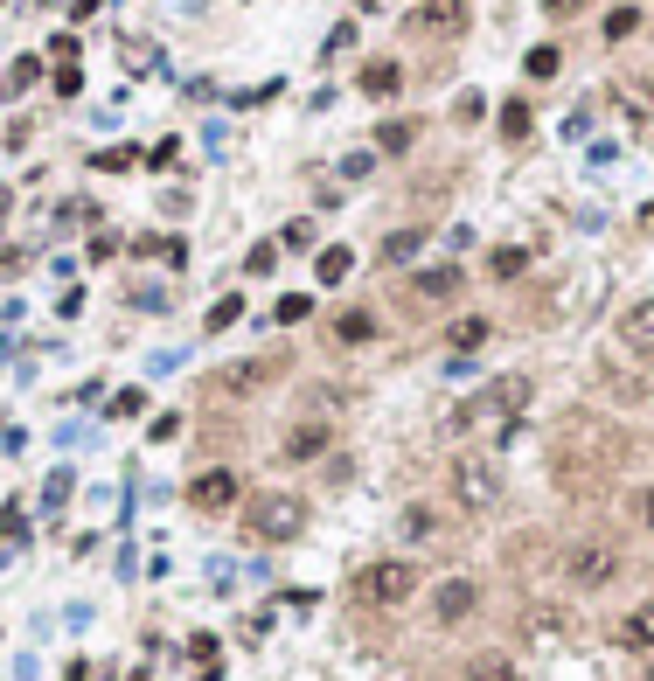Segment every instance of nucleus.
<instances>
[{"label":"nucleus","mask_w":654,"mask_h":681,"mask_svg":"<svg viewBox=\"0 0 654 681\" xmlns=\"http://www.w3.org/2000/svg\"><path fill=\"white\" fill-rule=\"evenodd\" d=\"M369 334H376L369 313H348V320H341V341H369Z\"/></svg>","instance_id":"31"},{"label":"nucleus","mask_w":654,"mask_h":681,"mask_svg":"<svg viewBox=\"0 0 654 681\" xmlns=\"http://www.w3.org/2000/svg\"><path fill=\"white\" fill-rule=\"evenodd\" d=\"M501 133H508V139L529 133V105H501Z\"/></svg>","instance_id":"30"},{"label":"nucleus","mask_w":654,"mask_h":681,"mask_svg":"<svg viewBox=\"0 0 654 681\" xmlns=\"http://www.w3.org/2000/svg\"><path fill=\"white\" fill-rule=\"evenodd\" d=\"M620 341H627L641 362H654V299H634V306L620 313Z\"/></svg>","instance_id":"10"},{"label":"nucleus","mask_w":654,"mask_h":681,"mask_svg":"<svg viewBox=\"0 0 654 681\" xmlns=\"http://www.w3.org/2000/svg\"><path fill=\"white\" fill-rule=\"evenodd\" d=\"M613 640H620L627 654H654V598H648V605H634V612L613 626Z\"/></svg>","instance_id":"12"},{"label":"nucleus","mask_w":654,"mask_h":681,"mask_svg":"<svg viewBox=\"0 0 654 681\" xmlns=\"http://www.w3.org/2000/svg\"><path fill=\"white\" fill-rule=\"evenodd\" d=\"M529 397H536V383H529V376H501V383H488L474 404L453 410V417H446V431H474V424H488V417H515Z\"/></svg>","instance_id":"5"},{"label":"nucleus","mask_w":654,"mask_h":681,"mask_svg":"<svg viewBox=\"0 0 654 681\" xmlns=\"http://www.w3.org/2000/svg\"><path fill=\"white\" fill-rule=\"evenodd\" d=\"M355 91L383 105V98H397V91H404V70H397L390 56H376V63H362V77H355Z\"/></svg>","instance_id":"11"},{"label":"nucleus","mask_w":654,"mask_h":681,"mask_svg":"<svg viewBox=\"0 0 654 681\" xmlns=\"http://www.w3.org/2000/svg\"><path fill=\"white\" fill-rule=\"evenodd\" d=\"M307 313H314V299H307V292H286V299H279V320H286V327H293V320H307Z\"/></svg>","instance_id":"29"},{"label":"nucleus","mask_w":654,"mask_h":681,"mask_svg":"<svg viewBox=\"0 0 654 681\" xmlns=\"http://www.w3.org/2000/svg\"><path fill=\"white\" fill-rule=\"evenodd\" d=\"M314 272H321V285H341V278H348V251H321Z\"/></svg>","instance_id":"27"},{"label":"nucleus","mask_w":654,"mask_h":681,"mask_svg":"<svg viewBox=\"0 0 654 681\" xmlns=\"http://www.w3.org/2000/svg\"><path fill=\"white\" fill-rule=\"evenodd\" d=\"M237 313H244V299H216V306H209V334H216V327H237Z\"/></svg>","instance_id":"28"},{"label":"nucleus","mask_w":654,"mask_h":681,"mask_svg":"<svg viewBox=\"0 0 654 681\" xmlns=\"http://www.w3.org/2000/svg\"><path fill=\"white\" fill-rule=\"evenodd\" d=\"M300 529H307V501L300 494H258L244 508V536L251 543H293Z\"/></svg>","instance_id":"2"},{"label":"nucleus","mask_w":654,"mask_h":681,"mask_svg":"<svg viewBox=\"0 0 654 681\" xmlns=\"http://www.w3.org/2000/svg\"><path fill=\"white\" fill-rule=\"evenodd\" d=\"M522 265H529V251H522V244H501V251H488V272H494V278H515Z\"/></svg>","instance_id":"23"},{"label":"nucleus","mask_w":654,"mask_h":681,"mask_svg":"<svg viewBox=\"0 0 654 681\" xmlns=\"http://www.w3.org/2000/svg\"><path fill=\"white\" fill-rule=\"evenodd\" d=\"M321 452H327V424L321 417H307V424L286 431V459H321Z\"/></svg>","instance_id":"14"},{"label":"nucleus","mask_w":654,"mask_h":681,"mask_svg":"<svg viewBox=\"0 0 654 681\" xmlns=\"http://www.w3.org/2000/svg\"><path fill=\"white\" fill-rule=\"evenodd\" d=\"M474 612H481V584L474 577H439L432 584V619L439 626H467Z\"/></svg>","instance_id":"7"},{"label":"nucleus","mask_w":654,"mask_h":681,"mask_svg":"<svg viewBox=\"0 0 654 681\" xmlns=\"http://www.w3.org/2000/svg\"><path fill=\"white\" fill-rule=\"evenodd\" d=\"M488 313H467V320H453V327H446V348H453V355H467V348H481V341H488Z\"/></svg>","instance_id":"15"},{"label":"nucleus","mask_w":654,"mask_h":681,"mask_svg":"<svg viewBox=\"0 0 654 681\" xmlns=\"http://www.w3.org/2000/svg\"><path fill=\"white\" fill-rule=\"evenodd\" d=\"M634 515H641V529L654 536V487H641V494H634Z\"/></svg>","instance_id":"34"},{"label":"nucleus","mask_w":654,"mask_h":681,"mask_svg":"<svg viewBox=\"0 0 654 681\" xmlns=\"http://www.w3.org/2000/svg\"><path fill=\"white\" fill-rule=\"evenodd\" d=\"M237 473L230 466H202L195 480H188V508H202V515H223V508H237Z\"/></svg>","instance_id":"8"},{"label":"nucleus","mask_w":654,"mask_h":681,"mask_svg":"<svg viewBox=\"0 0 654 681\" xmlns=\"http://www.w3.org/2000/svg\"><path fill=\"white\" fill-rule=\"evenodd\" d=\"M56 91H63V98H77V91H84V77H77V63H63V70H56Z\"/></svg>","instance_id":"33"},{"label":"nucleus","mask_w":654,"mask_h":681,"mask_svg":"<svg viewBox=\"0 0 654 681\" xmlns=\"http://www.w3.org/2000/svg\"><path fill=\"white\" fill-rule=\"evenodd\" d=\"M641 681H654V654H648V668H641Z\"/></svg>","instance_id":"36"},{"label":"nucleus","mask_w":654,"mask_h":681,"mask_svg":"<svg viewBox=\"0 0 654 681\" xmlns=\"http://www.w3.org/2000/svg\"><path fill=\"white\" fill-rule=\"evenodd\" d=\"M411 28L418 35H467V0H425V7H411Z\"/></svg>","instance_id":"9"},{"label":"nucleus","mask_w":654,"mask_h":681,"mask_svg":"<svg viewBox=\"0 0 654 681\" xmlns=\"http://www.w3.org/2000/svg\"><path fill=\"white\" fill-rule=\"evenodd\" d=\"M286 376V355H244V362H223V369H209V397H258V390H272Z\"/></svg>","instance_id":"6"},{"label":"nucleus","mask_w":654,"mask_h":681,"mask_svg":"<svg viewBox=\"0 0 654 681\" xmlns=\"http://www.w3.org/2000/svg\"><path fill=\"white\" fill-rule=\"evenodd\" d=\"M460 265H432V272H418L411 278V299H460Z\"/></svg>","instance_id":"13"},{"label":"nucleus","mask_w":654,"mask_h":681,"mask_svg":"<svg viewBox=\"0 0 654 681\" xmlns=\"http://www.w3.org/2000/svg\"><path fill=\"white\" fill-rule=\"evenodd\" d=\"M140 258H161L167 272H181L188 265V244L181 237H140Z\"/></svg>","instance_id":"18"},{"label":"nucleus","mask_w":654,"mask_h":681,"mask_svg":"<svg viewBox=\"0 0 654 681\" xmlns=\"http://www.w3.org/2000/svg\"><path fill=\"white\" fill-rule=\"evenodd\" d=\"M418 146V126L411 119H390V126H376V153H411Z\"/></svg>","instance_id":"19"},{"label":"nucleus","mask_w":654,"mask_h":681,"mask_svg":"<svg viewBox=\"0 0 654 681\" xmlns=\"http://www.w3.org/2000/svg\"><path fill=\"white\" fill-rule=\"evenodd\" d=\"M522 70H529L536 84H543V77H557V70H564V49H557V42H536V49L522 56Z\"/></svg>","instance_id":"20"},{"label":"nucleus","mask_w":654,"mask_h":681,"mask_svg":"<svg viewBox=\"0 0 654 681\" xmlns=\"http://www.w3.org/2000/svg\"><path fill=\"white\" fill-rule=\"evenodd\" d=\"M460 681H522V675H515L508 654H474V661L460 668Z\"/></svg>","instance_id":"16"},{"label":"nucleus","mask_w":654,"mask_h":681,"mask_svg":"<svg viewBox=\"0 0 654 681\" xmlns=\"http://www.w3.org/2000/svg\"><path fill=\"white\" fill-rule=\"evenodd\" d=\"M599 35H606V42H627V35H641V7H613Z\"/></svg>","instance_id":"21"},{"label":"nucleus","mask_w":654,"mask_h":681,"mask_svg":"<svg viewBox=\"0 0 654 681\" xmlns=\"http://www.w3.org/2000/svg\"><path fill=\"white\" fill-rule=\"evenodd\" d=\"M522 626H529V640H543V647H550V640L564 633V612H529Z\"/></svg>","instance_id":"26"},{"label":"nucleus","mask_w":654,"mask_h":681,"mask_svg":"<svg viewBox=\"0 0 654 681\" xmlns=\"http://www.w3.org/2000/svg\"><path fill=\"white\" fill-rule=\"evenodd\" d=\"M35 77H42V63H35V56H21V63L7 70V84H0V91H7V98H21V91H28Z\"/></svg>","instance_id":"24"},{"label":"nucleus","mask_w":654,"mask_h":681,"mask_svg":"<svg viewBox=\"0 0 654 681\" xmlns=\"http://www.w3.org/2000/svg\"><path fill=\"white\" fill-rule=\"evenodd\" d=\"M418 251H425V230H390V237H383V251H376V258H383V265H411V258H418Z\"/></svg>","instance_id":"17"},{"label":"nucleus","mask_w":654,"mask_h":681,"mask_svg":"<svg viewBox=\"0 0 654 681\" xmlns=\"http://www.w3.org/2000/svg\"><path fill=\"white\" fill-rule=\"evenodd\" d=\"M599 383H606L620 404H648V383H641V376H613V369H599Z\"/></svg>","instance_id":"22"},{"label":"nucleus","mask_w":654,"mask_h":681,"mask_svg":"<svg viewBox=\"0 0 654 681\" xmlns=\"http://www.w3.org/2000/svg\"><path fill=\"white\" fill-rule=\"evenodd\" d=\"M272 265H279V251H272V244H258V251L244 258V272H251V278H265V272H272Z\"/></svg>","instance_id":"32"},{"label":"nucleus","mask_w":654,"mask_h":681,"mask_svg":"<svg viewBox=\"0 0 654 681\" xmlns=\"http://www.w3.org/2000/svg\"><path fill=\"white\" fill-rule=\"evenodd\" d=\"M446 487H453V508L460 515H488L494 501H501V473H494V459H481V452H460L453 473H446Z\"/></svg>","instance_id":"3"},{"label":"nucleus","mask_w":654,"mask_h":681,"mask_svg":"<svg viewBox=\"0 0 654 681\" xmlns=\"http://www.w3.org/2000/svg\"><path fill=\"white\" fill-rule=\"evenodd\" d=\"M411 598H418V563H411V556H383V563H362V570H355V605L397 612V605H411Z\"/></svg>","instance_id":"1"},{"label":"nucleus","mask_w":654,"mask_h":681,"mask_svg":"<svg viewBox=\"0 0 654 681\" xmlns=\"http://www.w3.org/2000/svg\"><path fill=\"white\" fill-rule=\"evenodd\" d=\"M620 570H627V556L613 543H599V536H585V543L564 549V584H571V591H606Z\"/></svg>","instance_id":"4"},{"label":"nucleus","mask_w":654,"mask_h":681,"mask_svg":"<svg viewBox=\"0 0 654 681\" xmlns=\"http://www.w3.org/2000/svg\"><path fill=\"white\" fill-rule=\"evenodd\" d=\"M585 0H543V14H578Z\"/></svg>","instance_id":"35"},{"label":"nucleus","mask_w":654,"mask_h":681,"mask_svg":"<svg viewBox=\"0 0 654 681\" xmlns=\"http://www.w3.org/2000/svg\"><path fill=\"white\" fill-rule=\"evenodd\" d=\"M404 536H411V543L439 536V515H432V508H404Z\"/></svg>","instance_id":"25"}]
</instances>
